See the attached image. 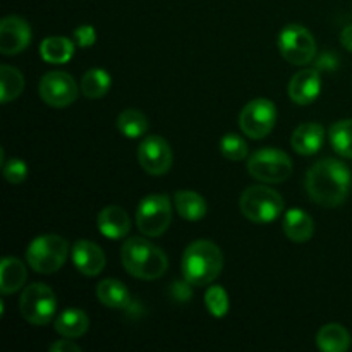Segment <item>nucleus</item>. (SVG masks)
Wrapping results in <instances>:
<instances>
[{
	"mask_svg": "<svg viewBox=\"0 0 352 352\" xmlns=\"http://www.w3.org/2000/svg\"><path fill=\"white\" fill-rule=\"evenodd\" d=\"M352 175L349 167L336 158L316 162L306 174V191L311 201L325 208L342 205L351 191Z\"/></svg>",
	"mask_w": 352,
	"mask_h": 352,
	"instance_id": "obj_1",
	"label": "nucleus"
},
{
	"mask_svg": "<svg viewBox=\"0 0 352 352\" xmlns=\"http://www.w3.org/2000/svg\"><path fill=\"white\" fill-rule=\"evenodd\" d=\"M181 268L184 280L189 285H210L222 274L223 254L212 241L198 239L186 248Z\"/></svg>",
	"mask_w": 352,
	"mask_h": 352,
	"instance_id": "obj_2",
	"label": "nucleus"
},
{
	"mask_svg": "<svg viewBox=\"0 0 352 352\" xmlns=\"http://www.w3.org/2000/svg\"><path fill=\"white\" fill-rule=\"evenodd\" d=\"M120 258L127 274L141 280H157L167 272V254L143 237H131L122 244Z\"/></svg>",
	"mask_w": 352,
	"mask_h": 352,
	"instance_id": "obj_3",
	"label": "nucleus"
},
{
	"mask_svg": "<svg viewBox=\"0 0 352 352\" xmlns=\"http://www.w3.org/2000/svg\"><path fill=\"white\" fill-rule=\"evenodd\" d=\"M69 256V244L55 234L34 237L26 250V261L38 274L50 275L60 270Z\"/></svg>",
	"mask_w": 352,
	"mask_h": 352,
	"instance_id": "obj_4",
	"label": "nucleus"
},
{
	"mask_svg": "<svg viewBox=\"0 0 352 352\" xmlns=\"http://www.w3.org/2000/svg\"><path fill=\"white\" fill-rule=\"evenodd\" d=\"M243 215L254 223H270L284 213V198L267 186H250L241 195Z\"/></svg>",
	"mask_w": 352,
	"mask_h": 352,
	"instance_id": "obj_5",
	"label": "nucleus"
},
{
	"mask_svg": "<svg viewBox=\"0 0 352 352\" xmlns=\"http://www.w3.org/2000/svg\"><path fill=\"white\" fill-rule=\"evenodd\" d=\"M248 172L258 181L278 184L291 177L292 160L285 151L277 148H261L248 160Z\"/></svg>",
	"mask_w": 352,
	"mask_h": 352,
	"instance_id": "obj_6",
	"label": "nucleus"
},
{
	"mask_svg": "<svg viewBox=\"0 0 352 352\" xmlns=\"http://www.w3.org/2000/svg\"><path fill=\"white\" fill-rule=\"evenodd\" d=\"M19 309L23 318L34 327L48 325L55 318L57 311V299L54 291L48 285L31 284L21 294Z\"/></svg>",
	"mask_w": 352,
	"mask_h": 352,
	"instance_id": "obj_7",
	"label": "nucleus"
},
{
	"mask_svg": "<svg viewBox=\"0 0 352 352\" xmlns=\"http://www.w3.org/2000/svg\"><path fill=\"white\" fill-rule=\"evenodd\" d=\"M172 222V203L167 195H148L136 208V226L148 237H160Z\"/></svg>",
	"mask_w": 352,
	"mask_h": 352,
	"instance_id": "obj_8",
	"label": "nucleus"
},
{
	"mask_svg": "<svg viewBox=\"0 0 352 352\" xmlns=\"http://www.w3.org/2000/svg\"><path fill=\"white\" fill-rule=\"evenodd\" d=\"M278 50L292 65H306L315 58L316 40L308 28L301 24H287L278 34Z\"/></svg>",
	"mask_w": 352,
	"mask_h": 352,
	"instance_id": "obj_9",
	"label": "nucleus"
},
{
	"mask_svg": "<svg viewBox=\"0 0 352 352\" xmlns=\"http://www.w3.org/2000/svg\"><path fill=\"white\" fill-rule=\"evenodd\" d=\"M275 122H277V109L268 98L251 100L241 110L239 127L251 140L267 138L275 127Z\"/></svg>",
	"mask_w": 352,
	"mask_h": 352,
	"instance_id": "obj_10",
	"label": "nucleus"
},
{
	"mask_svg": "<svg viewBox=\"0 0 352 352\" xmlns=\"http://www.w3.org/2000/svg\"><path fill=\"white\" fill-rule=\"evenodd\" d=\"M79 91L81 88H78L74 78L64 71L47 72L38 85L41 100L54 109H65L72 105L78 100Z\"/></svg>",
	"mask_w": 352,
	"mask_h": 352,
	"instance_id": "obj_11",
	"label": "nucleus"
},
{
	"mask_svg": "<svg viewBox=\"0 0 352 352\" xmlns=\"http://www.w3.org/2000/svg\"><path fill=\"white\" fill-rule=\"evenodd\" d=\"M172 160H174V155H172L170 144L157 134L146 136L138 146V162L143 170L150 175L167 174L172 167Z\"/></svg>",
	"mask_w": 352,
	"mask_h": 352,
	"instance_id": "obj_12",
	"label": "nucleus"
},
{
	"mask_svg": "<svg viewBox=\"0 0 352 352\" xmlns=\"http://www.w3.org/2000/svg\"><path fill=\"white\" fill-rule=\"evenodd\" d=\"M31 26L19 16H7L0 23V54L17 55L31 43Z\"/></svg>",
	"mask_w": 352,
	"mask_h": 352,
	"instance_id": "obj_13",
	"label": "nucleus"
},
{
	"mask_svg": "<svg viewBox=\"0 0 352 352\" xmlns=\"http://www.w3.org/2000/svg\"><path fill=\"white\" fill-rule=\"evenodd\" d=\"M71 256L76 270L79 274L86 275V277H96V275H100L107 263L105 253L102 251V248L88 239L76 241L74 246H72Z\"/></svg>",
	"mask_w": 352,
	"mask_h": 352,
	"instance_id": "obj_14",
	"label": "nucleus"
},
{
	"mask_svg": "<svg viewBox=\"0 0 352 352\" xmlns=\"http://www.w3.org/2000/svg\"><path fill=\"white\" fill-rule=\"evenodd\" d=\"M322 91V78L316 69H302L289 81L287 93L298 105H309Z\"/></svg>",
	"mask_w": 352,
	"mask_h": 352,
	"instance_id": "obj_15",
	"label": "nucleus"
},
{
	"mask_svg": "<svg viewBox=\"0 0 352 352\" xmlns=\"http://www.w3.org/2000/svg\"><path fill=\"white\" fill-rule=\"evenodd\" d=\"M291 144L296 153L311 157V155L318 153L323 144H325V129H323L322 124L316 122L301 124L292 133Z\"/></svg>",
	"mask_w": 352,
	"mask_h": 352,
	"instance_id": "obj_16",
	"label": "nucleus"
},
{
	"mask_svg": "<svg viewBox=\"0 0 352 352\" xmlns=\"http://www.w3.org/2000/svg\"><path fill=\"white\" fill-rule=\"evenodd\" d=\"M98 230L107 239H122L131 230V219L120 206H107L100 212Z\"/></svg>",
	"mask_w": 352,
	"mask_h": 352,
	"instance_id": "obj_17",
	"label": "nucleus"
},
{
	"mask_svg": "<svg viewBox=\"0 0 352 352\" xmlns=\"http://www.w3.org/2000/svg\"><path fill=\"white\" fill-rule=\"evenodd\" d=\"M282 229L284 234L292 241V243H306L315 234V222L301 208H291L284 213V220H282Z\"/></svg>",
	"mask_w": 352,
	"mask_h": 352,
	"instance_id": "obj_18",
	"label": "nucleus"
},
{
	"mask_svg": "<svg viewBox=\"0 0 352 352\" xmlns=\"http://www.w3.org/2000/svg\"><path fill=\"white\" fill-rule=\"evenodd\" d=\"M96 298L102 305L112 309H127L133 302L129 289L117 278H105L96 285Z\"/></svg>",
	"mask_w": 352,
	"mask_h": 352,
	"instance_id": "obj_19",
	"label": "nucleus"
},
{
	"mask_svg": "<svg viewBox=\"0 0 352 352\" xmlns=\"http://www.w3.org/2000/svg\"><path fill=\"white\" fill-rule=\"evenodd\" d=\"M54 329L58 336L67 337V339H78L88 332L89 318L82 309L69 308L55 318Z\"/></svg>",
	"mask_w": 352,
	"mask_h": 352,
	"instance_id": "obj_20",
	"label": "nucleus"
},
{
	"mask_svg": "<svg viewBox=\"0 0 352 352\" xmlns=\"http://www.w3.org/2000/svg\"><path fill=\"white\" fill-rule=\"evenodd\" d=\"M28 270L24 263L17 258H3L0 265V291L2 294H12L17 292L26 284Z\"/></svg>",
	"mask_w": 352,
	"mask_h": 352,
	"instance_id": "obj_21",
	"label": "nucleus"
},
{
	"mask_svg": "<svg viewBox=\"0 0 352 352\" xmlns=\"http://www.w3.org/2000/svg\"><path fill=\"white\" fill-rule=\"evenodd\" d=\"M174 206L179 215L189 222H198L205 219L208 212L205 198L195 191H177L174 195Z\"/></svg>",
	"mask_w": 352,
	"mask_h": 352,
	"instance_id": "obj_22",
	"label": "nucleus"
},
{
	"mask_svg": "<svg viewBox=\"0 0 352 352\" xmlns=\"http://www.w3.org/2000/svg\"><path fill=\"white\" fill-rule=\"evenodd\" d=\"M316 344L325 352H346L351 347V333L339 323H329L318 330Z\"/></svg>",
	"mask_w": 352,
	"mask_h": 352,
	"instance_id": "obj_23",
	"label": "nucleus"
},
{
	"mask_svg": "<svg viewBox=\"0 0 352 352\" xmlns=\"http://www.w3.org/2000/svg\"><path fill=\"white\" fill-rule=\"evenodd\" d=\"M40 55L48 64H65L74 55V41L65 36H48L41 41Z\"/></svg>",
	"mask_w": 352,
	"mask_h": 352,
	"instance_id": "obj_24",
	"label": "nucleus"
},
{
	"mask_svg": "<svg viewBox=\"0 0 352 352\" xmlns=\"http://www.w3.org/2000/svg\"><path fill=\"white\" fill-rule=\"evenodd\" d=\"M112 86V78L105 69H89L81 79V93L89 100L102 98L109 93Z\"/></svg>",
	"mask_w": 352,
	"mask_h": 352,
	"instance_id": "obj_25",
	"label": "nucleus"
},
{
	"mask_svg": "<svg viewBox=\"0 0 352 352\" xmlns=\"http://www.w3.org/2000/svg\"><path fill=\"white\" fill-rule=\"evenodd\" d=\"M148 127H150V124H148L146 116L140 110H124L117 117V129L122 136L129 138V140H138V138L144 136L148 133Z\"/></svg>",
	"mask_w": 352,
	"mask_h": 352,
	"instance_id": "obj_26",
	"label": "nucleus"
},
{
	"mask_svg": "<svg viewBox=\"0 0 352 352\" xmlns=\"http://www.w3.org/2000/svg\"><path fill=\"white\" fill-rule=\"evenodd\" d=\"M24 89V76L12 65L0 67V100L9 103L16 100Z\"/></svg>",
	"mask_w": 352,
	"mask_h": 352,
	"instance_id": "obj_27",
	"label": "nucleus"
},
{
	"mask_svg": "<svg viewBox=\"0 0 352 352\" xmlns=\"http://www.w3.org/2000/svg\"><path fill=\"white\" fill-rule=\"evenodd\" d=\"M332 148L344 158H352V119H344L330 127Z\"/></svg>",
	"mask_w": 352,
	"mask_h": 352,
	"instance_id": "obj_28",
	"label": "nucleus"
},
{
	"mask_svg": "<svg viewBox=\"0 0 352 352\" xmlns=\"http://www.w3.org/2000/svg\"><path fill=\"white\" fill-rule=\"evenodd\" d=\"M205 305L208 308V311L212 313V316L223 318L229 313L230 308L229 296H227L226 289L220 287V285H210L205 294Z\"/></svg>",
	"mask_w": 352,
	"mask_h": 352,
	"instance_id": "obj_29",
	"label": "nucleus"
},
{
	"mask_svg": "<svg viewBox=\"0 0 352 352\" xmlns=\"http://www.w3.org/2000/svg\"><path fill=\"white\" fill-rule=\"evenodd\" d=\"M220 153L232 162H241L248 157V143L239 134L229 133L220 140Z\"/></svg>",
	"mask_w": 352,
	"mask_h": 352,
	"instance_id": "obj_30",
	"label": "nucleus"
},
{
	"mask_svg": "<svg viewBox=\"0 0 352 352\" xmlns=\"http://www.w3.org/2000/svg\"><path fill=\"white\" fill-rule=\"evenodd\" d=\"M3 177L10 184H21L28 177V165L21 158H10L2 164Z\"/></svg>",
	"mask_w": 352,
	"mask_h": 352,
	"instance_id": "obj_31",
	"label": "nucleus"
},
{
	"mask_svg": "<svg viewBox=\"0 0 352 352\" xmlns=\"http://www.w3.org/2000/svg\"><path fill=\"white\" fill-rule=\"evenodd\" d=\"M74 43L79 48H89L96 43V31L91 24H81L74 30Z\"/></svg>",
	"mask_w": 352,
	"mask_h": 352,
	"instance_id": "obj_32",
	"label": "nucleus"
},
{
	"mask_svg": "<svg viewBox=\"0 0 352 352\" xmlns=\"http://www.w3.org/2000/svg\"><path fill=\"white\" fill-rule=\"evenodd\" d=\"M79 351H81V347H79L78 344L72 342V339H67V337L57 340V342H54L50 346V352H79Z\"/></svg>",
	"mask_w": 352,
	"mask_h": 352,
	"instance_id": "obj_33",
	"label": "nucleus"
},
{
	"mask_svg": "<svg viewBox=\"0 0 352 352\" xmlns=\"http://www.w3.org/2000/svg\"><path fill=\"white\" fill-rule=\"evenodd\" d=\"M340 43H342V47L346 48L347 52L352 54V24L344 28V31L340 33Z\"/></svg>",
	"mask_w": 352,
	"mask_h": 352,
	"instance_id": "obj_34",
	"label": "nucleus"
}]
</instances>
